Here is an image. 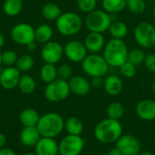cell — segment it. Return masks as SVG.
I'll return each instance as SVG.
<instances>
[{"instance_id": "7c38bea8", "label": "cell", "mask_w": 155, "mask_h": 155, "mask_svg": "<svg viewBox=\"0 0 155 155\" xmlns=\"http://www.w3.org/2000/svg\"><path fill=\"white\" fill-rule=\"evenodd\" d=\"M87 49L84 43L78 40H71L64 47V54L73 63H82L87 55Z\"/></svg>"}, {"instance_id": "c3c4849f", "label": "cell", "mask_w": 155, "mask_h": 155, "mask_svg": "<svg viewBox=\"0 0 155 155\" xmlns=\"http://www.w3.org/2000/svg\"><path fill=\"white\" fill-rule=\"evenodd\" d=\"M2 64V53L0 52V65Z\"/></svg>"}, {"instance_id": "e0dca14e", "label": "cell", "mask_w": 155, "mask_h": 155, "mask_svg": "<svg viewBox=\"0 0 155 155\" xmlns=\"http://www.w3.org/2000/svg\"><path fill=\"white\" fill-rule=\"evenodd\" d=\"M70 91L79 96L86 95L91 89L90 82L82 75H73L68 80Z\"/></svg>"}, {"instance_id": "83f0119b", "label": "cell", "mask_w": 155, "mask_h": 155, "mask_svg": "<svg viewBox=\"0 0 155 155\" xmlns=\"http://www.w3.org/2000/svg\"><path fill=\"white\" fill-rule=\"evenodd\" d=\"M23 9L22 0H5L3 4V10L8 16L18 15Z\"/></svg>"}, {"instance_id": "44dd1931", "label": "cell", "mask_w": 155, "mask_h": 155, "mask_svg": "<svg viewBox=\"0 0 155 155\" xmlns=\"http://www.w3.org/2000/svg\"><path fill=\"white\" fill-rule=\"evenodd\" d=\"M40 119V115L35 109L25 108L19 115L20 123L24 126H36Z\"/></svg>"}, {"instance_id": "f35d334b", "label": "cell", "mask_w": 155, "mask_h": 155, "mask_svg": "<svg viewBox=\"0 0 155 155\" xmlns=\"http://www.w3.org/2000/svg\"><path fill=\"white\" fill-rule=\"evenodd\" d=\"M91 87L94 88V89H100L104 86V80L103 77L100 76H96V77H92L91 79Z\"/></svg>"}, {"instance_id": "d6a6232c", "label": "cell", "mask_w": 155, "mask_h": 155, "mask_svg": "<svg viewBox=\"0 0 155 155\" xmlns=\"http://www.w3.org/2000/svg\"><path fill=\"white\" fill-rule=\"evenodd\" d=\"M146 54L141 48H134L129 51L128 53V58L127 61L131 62L134 65H139L141 64H143V61L145 59Z\"/></svg>"}, {"instance_id": "8992f818", "label": "cell", "mask_w": 155, "mask_h": 155, "mask_svg": "<svg viewBox=\"0 0 155 155\" xmlns=\"http://www.w3.org/2000/svg\"><path fill=\"white\" fill-rule=\"evenodd\" d=\"M83 71L91 77H104L109 69L104 57L99 54H90L81 63Z\"/></svg>"}, {"instance_id": "7a4b0ae2", "label": "cell", "mask_w": 155, "mask_h": 155, "mask_svg": "<svg viewBox=\"0 0 155 155\" xmlns=\"http://www.w3.org/2000/svg\"><path fill=\"white\" fill-rule=\"evenodd\" d=\"M128 47L123 39L112 38L104 45L103 56L109 66L120 67L128 58Z\"/></svg>"}, {"instance_id": "4316f807", "label": "cell", "mask_w": 155, "mask_h": 155, "mask_svg": "<svg viewBox=\"0 0 155 155\" xmlns=\"http://www.w3.org/2000/svg\"><path fill=\"white\" fill-rule=\"evenodd\" d=\"M62 10L60 6L54 3H46L42 7V15L49 21L57 20V18L61 15Z\"/></svg>"}, {"instance_id": "836d02e7", "label": "cell", "mask_w": 155, "mask_h": 155, "mask_svg": "<svg viewBox=\"0 0 155 155\" xmlns=\"http://www.w3.org/2000/svg\"><path fill=\"white\" fill-rule=\"evenodd\" d=\"M78 9L85 14H89L96 9L97 0H76Z\"/></svg>"}, {"instance_id": "7bdbcfd3", "label": "cell", "mask_w": 155, "mask_h": 155, "mask_svg": "<svg viewBox=\"0 0 155 155\" xmlns=\"http://www.w3.org/2000/svg\"><path fill=\"white\" fill-rule=\"evenodd\" d=\"M107 155H124V154L122 153V152H121L118 148L114 147V148H113L112 150H110V151H109V153H108V154Z\"/></svg>"}, {"instance_id": "7402d4cb", "label": "cell", "mask_w": 155, "mask_h": 155, "mask_svg": "<svg viewBox=\"0 0 155 155\" xmlns=\"http://www.w3.org/2000/svg\"><path fill=\"white\" fill-rule=\"evenodd\" d=\"M54 35L53 28L47 24H42L35 29V42L40 44H46L51 41Z\"/></svg>"}, {"instance_id": "f1b7e54d", "label": "cell", "mask_w": 155, "mask_h": 155, "mask_svg": "<svg viewBox=\"0 0 155 155\" xmlns=\"http://www.w3.org/2000/svg\"><path fill=\"white\" fill-rule=\"evenodd\" d=\"M17 87L25 94H31L34 93L36 87L35 79L29 74H23L19 80Z\"/></svg>"}, {"instance_id": "74e56055", "label": "cell", "mask_w": 155, "mask_h": 155, "mask_svg": "<svg viewBox=\"0 0 155 155\" xmlns=\"http://www.w3.org/2000/svg\"><path fill=\"white\" fill-rule=\"evenodd\" d=\"M143 64L149 72L155 73V54H146L145 59L143 61Z\"/></svg>"}, {"instance_id": "8fae6325", "label": "cell", "mask_w": 155, "mask_h": 155, "mask_svg": "<svg viewBox=\"0 0 155 155\" xmlns=\"http://www.w3.org/2000/svg\"><path fill=\"white\" fill-rule=\"evenodd\" d=\"M63 45L55 41H49L44 45L41 50V57L45 64H57L64 55Z\"/></svg>"}, {"instance_id": "30bf717a", "label": "cell", "mask_w": 155, "mask_h": 155, "mask_svg": "<svg viewBox=\"0 0 155 155\" xmlns=\"http://www.w3.org/2000/svg\"><path fill=\"white\" fill-rule=\"evenodd\" d=\"M12 40L20 45H27L29 43L35 41V28L26 23H20L15 25L10 33Z\"/></svg>"}, {"instance_id": "5bb4252c", "label": "cell", "mask_w": 155, "mask_h": 155, "mask_svg": "<svg viewBox=\"0 0 155 155\" xmlns=\"http://www.w3.org/2000/svg\"><path fill=\"white\" fill-rule=\"evenodd\" d=\"M21 72L14 66H6L0 72V84L5 90H12L18 85Z\"/></svg>"}, {"instance_id": "5b68a950", "label": "cell", "mask_w": 155, "mask_h": 155, "mask_svg": "<svg viewBox=\"0 0 155 155\" xmlns=\"http://www.w3.org/2000/svg\"><path fill=\"white\" fill-rule=\"evenodd\" d=\"M113 21L112 15L108 14L104 9H95L87 14L84 24L89 32L103 34L108 31Z\"/></svg>"}, {"instance_id": "6da1fadb", "label": "cell", "mask_w": 155, "mask_h": 155, "mask_svg": "<svg viewBox=\"0 0 155 155\" xmlns=\"http://www.w3.org/2000/svg\"><path fill=\"white\" fill-rule=\"evenodd\" d=\"M94 135L98 142L104 144L116 143L123 135V125L118 120L104 119L96 124Z\"/></svg>"}, {"instance_id": "9c48e42d", "label": "cell", "mask_w": 155, "mask_h": 155, "mask_svg": "<svg viewBox=\"0 0 155 155\" xmlns=\"http://www.w3.org/2000/svg\"><path fill=\"white\" fill-rule=\"evenodd\" d=\"M58 145L59 155H80L84 147V140L81 135L67 134Z\"/></svg>"}, {"instance_id": "ee69618b", "label": "cell", "mask_w": 155, "mask_h": 155, "mask_svg": "<svg viewBox=\"0 0 155 155\" xmlns=\"http://www.w3.org/2000/svg\"><path fill=\"white\" fill-rule=\"evenodd\" d=\"M5 36H4L2 34H0V48L4 46V45H5Z\"/></svg>"}, {"instance_id": "603a6c76", "label": "cell", "mask_w": 155, "mask_h": 155, "mask_svg": "<svg viewBox=\"0 0 155 155\" xmlns=\"http://www.w3.org/2000/svg\"><path fill=\"white\" fill-rule=\"evenodd\" d=\"M110 35L113 36V38H116V39H123L128 35V26L127 25L120 20H114L111 25L110 27L108 29Z\"/></svg>"}, {"instance_id": "f6af8a7d", "label": "cell", "mask_w": 155, "mask_h": 155, "mask_svg": "<svg viewBox=\"0 0 155 155\" xmlns=\"http://www.w3.org/2000/svg\"><path fill=\"white\" fill-rule=\"evenodd\" d=\"M139 155H153L151 152H148V151H146V152H143V153H140Z\"/></svg>"}, {"instance_id": "8d00e7d4", "label": "cell", "mask_w": 155, "mask_h": 155, "mask_svg": "<svg viewBox=\"0 0 155 155\" xmlns=\"http://www.w3.org/2000/svg\"><path fill=\"white\" fill-rule=\"evenodd\" d=\"M58 78L68 81L73 76V68L68 64H63L57 68Z\"/></svg>"}, {"instance_id": "681fc988", "label": "cell", "mask_w": 155, "mask_h": 155, "mask_svg": "<svg viewBox=\"0 0 155 155\" xmlns=\"http://www.w3.org/2000/svg\"><path fill=\"white\" fill-rule=\"evenodd\" d=\"M153 15L155 16V5H153Z\"/></svg>"}, {"instance_id": "9a60e30c", "label": "cell", "mask_w": 155, "mask_h": 155, "mask_svg": "<svg viewBox=\"0 0 155 155\" xmlns=\"http://www.w3.org/2000/svg\"><path fill=\"white\" fill-rule=\"evenodd\" d=\"M84 44L90 54H99L104 50L106 42L103 34L89 32L84 38Z\"/></svg>"}, {"instance_id": "60d3db41", "label": "cell", "mask_w": 155, "mask_h": 155, "mask_svg": "<svg viewBox=\"0 0 155 155\" xmlns=\"http://www.w3.org/2000/svg\"><path fill=\"white\" fill-rule=\"evenodd\" d=\"M25 47H26L27 51H29V52H34V51L36 49V43H35V41L29 43L27 45H25Z\"/></svg>"}, {"instance_id": "277c9868", "label": "cell", "mask_w": 155, "mask_h": 155, "mask_svg": "<svg viewBox=\"0 0 155 155\" xmlns=\"http://www.w3.org/2000/svg\"><path fill=\"white\" fill-rule=\"evenodd\" d=\"M55 26L62 35L73 36L81 31L83 27V19L74 12H64L57 18Z\"/></svg>"}, {"instance_id": "2e32d148", "label": "cell", "mask_w": 155, "mask_h": 155, "mask_svg": "<svg viewBox=\"0 0 155 155\" xmlns=\"http://www.w3.org/2000/svg\"><path fill=\"white\" fill-rule=\"evenodd\" d=\"M35 147L36 155L59 154V145L54 138L41 137Z\"/></svg>"}, {"instance_id": "b9f144b4", "label": "cell", "mask_w": 155, "mask_h": 155, "mask_svg": "<svg viewBox=\"0 0 155 155\" xmlns=\"http://www.w3.org/2000/svg\"><path fill=\"white\" fill-rule=\"evenodd\" d=\"M6 143V137L4 134L0 133V149L4 148Z\"/></svg>"}, {"instance_id": "e575fe53", "label": "cell", "mask_w": 155, "mask_h": 155, "mask_svg": "<svg viewBox=\"0 0 155 155\" xmlns=\"http://www.w3.org/2000/svg\"><path fill=\"white\" fill-rule=\"evenodd\" d=\"M121 74L125 78H134L136 75V65L132 64L129 61L124 63L120 67Z\"/></svg>"}, {"instance_id": "f907efd6", "label": "cell", "mask_w": 155, "mask_h": 155, "mask_svg": "<svg viewBox=\"0 0 155 155\" xmlns=\"http://www.w3.org/2000/svg\"><path fill=\"white\" fill-rule=\"evenodd\" d=\"M0 72H1V71H0Z\"/></svg>"}, {"instance_id": "1f68e13d", "label": "cell", "mask_w": 155, "mask_h": 155, "mask_svg": "<svg viewBox=\"0 0 155 155\" xmlns=\"http://www.w3.org/2000/svg\"><path fill=\"white\" fill-rule=\"evenodd\" d=\"M126 7L134 15H141L146 10V2L144 0H127Z\"/></svg>"}, {"instance_id": "52a82bcc", "label": "cell", "mask_w": 155, "mask_h": 155, "mask_svg": "<svg viewBox=\"0 0 155 155\" xmlns=\"http://www.w3.org/2000/svg\"><path fill=\"white\" fill-rule=\"evenodd\" d=\"M70 87L68 81L57 78L46 84L45 88V97L52 103H59L65 100L70 94Z\"/></svg>"}, {"instance_id": "bcb514c9", "label": "cell", "mask_w": 155, "mask_h": 155, "mask_svg": "<svg viewBox=\"0 0 155 155\" xmlns=\"http://www.w3.org/2000/svg\"><path fill=\"white\" fill-rule=\"evenodd\" d=\"M152 90H153V92L155 94V80L153 82V84H152Z\"/></svg>"}, {"instance_id": "3957f363", "label": "cell", "mask_w": 155, "mask_h": 155, "mask_svg": "<svg viewBox=\"0 0 155 155\" xmlns=\"http://www.w3.org/2000/svg\"><path fill=\"white\" fill-rule=\"evenodd\" d=\"M42 137L55 138L64 129V120L57 113H47L40 116L36 125Z\"/></svg>"}, {"instance_id": "cb8c5ba5", "label": "cell", "mask_w": 155, "mask_h": 155, "mask_svg": "<svg viewBox=\"0 0 155 155\" xmlns=\"http://www.w3.org/2000/svg\"><path fill=\"white\" fill-rule=\"evenodd\" d=\"M64 129L68 134L81 135L84 131V124L78 117L72 116L64 121Z\"/></svg>"}, {"instance_id": "ab89813d", "label": "cell", "mask_w": 155, "mask_h": 155, "mask_svg": "<svg viewBox=\"0 0 155 155\" xmlns=\"http://www.w3.org/2000/svg\"><path fill=\"white\" fill-rule=\"evenodd\" d=\"M0 155H16L15 153L10 149V148H6V147H4L2 149H0Z\"/></svg>"}, {"instance_id": "d590c367", "label": "cell", "mask_w": 155, "mask_h": 155, "mask_svg": "<svg viewBox=\"0 0 155 155\" xmlns=\"http://www.w3.org/2000/svg\"><path fill=\"white\" fill-rule=\"evenodd\" d=\"M17 54L12 50H6L2 53V64L5 66H14L17 61Z\"/></svg>"}, {"instance_id": "ffe728a7", "label": "cell", "mask_w": 155, "mask_h": 155, "mask_svg": "<svg viewBox=\"0 0 155 155\" xmlns=\"http://www.w3.org/2000/svg\"><path fill=\"white\" fill-rule=\"evenodd\" d=\"M104 87L105 92L111 96L120 94L124 89L123 80L116 74H110L104 79Z\"/></svg>"}, {"instance_id": "4fadbf2b", "label": "cell", "mask_w": 155, "mask_h": 155, "mask_svg": "<svg viewBox=\"0 0 155 155\" xmlns=\"http://www.w3.org/2000/svg\"><path fill=\"white\" fill-rule=\"evenodd\" d=\"M115 143V147L124 155H139L141 153L142 145L140 141L131 134H123Z\"/></svg>"}, {"instance_id": "ba28073f", "label": "cell", "mask_w": 155, "mask_h": 155, "mask_svg": "<svg viewBox=\"0 0 155 155\" xmlns=\"http://www.w3.org/2000/svg\"><path fill=\"white\" fill-rule=\"evenodd\" d=\"M134 40L139 46L150 49L155 46V26L146 21L139 23L134 28Z\"/></svg>"}, {"instance_id": "484cf974", "label": "cell", "mask_w": 155, "mask_h": 155, "mask_svg": "<svg viewBox=\"0 0 155 155\" xmlns=\"http://www.w3.org/2000/svg\"><path fill=\"white\" fill-rule=\"evenodd\" d=\"M40 78L46 84L58 78L57 68L54 64H45L40 70Z\"/></svg>"}, {"instance_id": "7dc6e473", "label": "cell", "mask_w": 155, "mask_h": 155, "mask_svg": "<svg viewBox=\"0 0 155 155\" xmlns=\"http://www.w3.org/2000/svg\"><path fill=\"white\" fill-rule=\"evenodd\" d=\"M23 155H36V153H25V154H23Z\"/></svg>"}, {"instance_id": "4dcf8cb0", "label": "cell", "mask_w": 155, "mask_h": 155, "mask_svg": "<svg viewBox=\"0 0 155 155\" xmlns=\"http://www.w3.org/2000/svg\"><path fill=\"white\" fill-rule=\"evenodd\" d=\"M35 64V60L33 58L32 55L25 54H22L20 56H18L16 64H15V67L20 71V72H28L30 71Z\"/></svg>"}, {"instance_id": "d4e9b609", "label": "cell", "mask_w": 155, "mask_h": 155, "mask_svg": "<svg viewBox=\"0 0 155 155\" xmlns=\"http://www.w3.org/2000/svg\"><path fill=\"white\" fill-rule=\"evenodd\" d=\"M127 0H102L103 9L110 15L122 12L126 7Z\"/></svg>"}, {"instance_id": "f546056e", "label": "cell", "mask_w": 155, "mask_h": 155, "mask_svg": "<svg viewBox=\"0 0 155 155\" xmlns=\"http://www.w3.org/2000/svg\"><path fill=\"white\" fill-rule=\"evenodd\" d=\"M106 113L108 118L119 121L124 114V107L119 102H112L107 106Z\"/></svg>"}, {"instance_id": "d6986e66", "label": "cell", "mask_w": 155, "mask_h": 155, "mask_svg": "<svg viewBox=\"0 0 155 155\" xmlns=\"http://www.w3.org/2000/svg\"><path fill=\"white\" fill-rule=\"evenodd\" d=\"M36 126H24L20 132V142L25 147H35L41 138Z\"/></svg>"}, {"instance_id": "ac0fdd59", "label": "cell", "mask_w": 155, "mask_h": 155, "mask_svg": "<svg viewBox=\"0 0 155 155\" xmlns=\"http://www.w3.org/2000/svg\"><path fill=\"white\" fill-rule=\"evenodd\" d=\"M137 116L147 122L155 120V101L152 99H143L136 105Z\"/></svg>"}]
</instances>
